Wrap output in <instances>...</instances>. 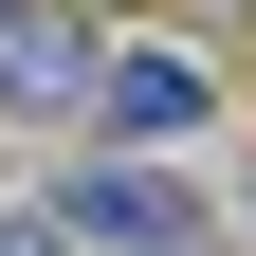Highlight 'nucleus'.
<instances>
[{"label":"nucleus","mask_w":256,"mask_h":256,"mask_svg":"<svg viewBox=\"0 0 256 256\" xmlns=\"http://www.w3.org/2000/svg\"><path fill=\"white\" fill-rule=\"evenodd\" d=\"M110 92V0H18L0 18V128H92Z\"/></svg>","instance_id":"f257e3e1"},{"label":"nucleus","mask_w":256,"mask_h":256,"mask_svg":"<svg viewBox=\"0 0 256 256\" xmlns=\"http://www.w3.org/2000/svg\"><path fill=\"white\" fill-rule=\"evenodd\" d=\"M92 128H110V146H183V128H220V74H202V55H165V37H110Z\"/></svg>","instance_id":"f03ea898"},{"label":"nucleus","mask_w":256,"mask_h":256,"mask_svg":"<svg viewBox=\"0 0 256 256\" xmlns=\"http://www.w3.org/2000/svg\"><path fill=\"white\" fill-rule=\"evenodd\" d=\"M220 238H238V256H256V165H238V183H220Z\"/></svg>","instance_id":"7ed1b4c3"},{"label":"nucleus","mask_w":256,"mask_h":256,"mask_svg":"<svg viewBox=\"0 0 256 256\" xmlns=\"http://www.w3.org/2000/svg\"><path fill=\"white\" fill-rule=\"evenodd\" d=\"M110 18H146V0H110Z\"/></svg>","instance_id":"20e7f679"},{"label":"nucleus","mask_w":256,"mask_h":256,"mask_svg":"<svg viewBox=\"0 0 256 256\" xmlns=\"http://www.w3.org/2000/svg\"><path fill=\"white\" fill-rule=\"evenodd\" d=\"M0 18H18V0H0Z\"/></svg>","instance_id":"39448f33"}]
</instances>
